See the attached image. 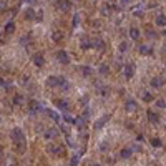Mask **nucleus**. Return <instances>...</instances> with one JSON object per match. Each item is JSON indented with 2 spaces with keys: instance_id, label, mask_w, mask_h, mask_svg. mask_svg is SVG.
<instances>
[{
  "instance_id": "obj_1",
  "label": "nucleus",
  "mask_w": 166,
  "mask_h": 166,
  "mask_svg": "<svg viewBox=\"0 0 166 166\" xmlns=\"http://www.w3.org/2000/svg\"><path fill=\"white\" fill-rule=\"evenodd\" d=\"M10 136H12V140L15 141V143H19V141H25V138H23V131L20 128H13L12 133H10Z\"/></svg>"
},
{
  "instance_id": "obj_2",
  "label": "nucleus",
  "mask_w": 166,
  "mask_h": 166,
  "mask_svg": "<svg viewBox=\"0 0 166 166\" xmlns=\"http://www.w3.org/2000/svg\"><path fill=\"white\" fill-rule=\"evenodd\" d=\"M56 60H58L60 63H63V65H68L70 63V56L65 50H60L58 53H56Z\"/></svg>"
},
{
  "instance_id": "obj_3",
  "label": "nucleus",
  "mask_w": 166,
  "mask_h": 166,
  "mask_svg": "<svg viewBox=\"0 0 166 166\" xmlns=\"http://www.w3.org/2000/svg\"><path fill=\"white\" fill-rule=\"evenodd\" d=\"M133 75H135V63H126V65H125V76H126V80L133 78Z\"/></svg>"
},
{
  "instance_id": "obj_4",
  "label": "nucleus",
  "mask_w": 166,
  "mask_h": 166,
  "mask_svg": "<svg viewBox=\"0 0 166 166\" xmlns=\"http://www.w3.org/2000/svg\"><path fill=\"white\" fill-rule=\"evenodd\" d=\"M55 105H56V108H58V110H62V111H65V113L70 110V103L66 100H56Z\"/></svg>"
},
{
  "instance_id": "obj_5",
  "label": "nucleus",
  "mask_w": 166,
  "mask_h": 166,
  "mask_svg": "<svg viewBox=\"0 0 166 166\" xmlns=\"http://www.w3.org/2000/svg\"><path fill=\"white\" fill-rule=\"evenodd\" d=\"M108 120H110V116H108V115H107V116H103V118H100V120H97V123L93 125V128H95V130H101L105 125H107Z\"/></svg>"
},
{
  "instance_id": "obj_6",
  "label": "nucleus",
  "mask_w": 166,
  "mask_h": 166,
  "mask_svg": "<svg viewBox=\"0 0 166 166\" xmlns=\"http://www.w3.org/2000/svg\"><path fill=\"white\" fill-rule=\"evenodd\" d=\"M32 60H33V63L37 66H43L45 65V58H43V55H42V53H35Z\"/></svg>"
},
{
  "instance_id": "obj_7",
  "label": "nucleus",
  "mask_w": 166,
  "mask_h": 166,
  "mask_svg": "<svg viewBox=\"0 0 166 166\" xmlns=\"http://www.w3.org/2000/svg\"><path fill=\"white\" fill-rule=\"evenodd\" d=\"M56 7H58L60 10H68L70 7H72V2H68V0H58V2H56Z\"/></svg>"
},
{
  "instance_id": "obj_8",
  "label": "nucleus",
  "mask_w": 166,
  "mask_h": 166,
  "mask_svg": "<svg viewBox=\"0 0 166 166\" xmlns=\"http://www.w3.org/2000/svg\"><path fill=\"white\" fill-rule=\"evenodd\" d=\"M85 121H86V120H85L83 116H76V118H75V123H73V125H76L80 130H83L85 126H86V123H85Z\"/></svg>"
},
{
  "instance_id": "obj_9",
  "label": "nucleus",
  "mask_w": 166,
  "mask_h": 166,
  "mask_svg": "<svg viewBox=\"0 0 166 166\" xmlns=\"http://www.w3.org/2000/svg\"><path fill=\"white\" fill-rule=\"evenodd\" d=\"M47 86H50V88L58 86V76H48L47 78Z\"/></svg>"
},
{
  "instance_id": "obj_10",
  "label": "nucleus",
  "mask_w": 166,
  "mask_h": 166,
  "mask_svg": "<svg viewBox=\"0 0 166 166\" xmlns=\"http://www.w3.org/2000/svg\"><path fill=\"white\" fill-rule=\"evenodd\" d=\"M28 107H30V113H37V111H40V108H42L40 103H38V101H35V100H32Z\"/></svg>"
},
{
  "instance_id": "obj_11",
  "label": "nucleus",
  "mask_w": 166,
  "mask_h": 166,
  "mask_svg": "<svg viewBox=\"0 0 166 166\" xmlns=\"http://www.w3.org/2000/svg\"><path fill=\"white\" fill-rule=\"evenodd\" d=\"M148 120H150V123H153V125H156L158 121H160V116L156 115L154 111H148Z\"/></svg>"
},
{
  "instance_id": "obj_12",
  "label": "nucleus",
  "mask_w": 166,
  "mask_h": 166,
  "mask_svg": "<svg viewBox=\"0 0 166 166\" xmlns=\"http://www.w3.org/2000/svg\"><path fill=\"white\" fill-rule=\"evenodd\" d=\"M62 38H63V33L60 30H53V32H52V40H53V42H60Z\"/></svg>"
},
{
  "instance_id": "obj_13",
  "label": "nucleus",
  "mask_w": 166,
  "mask_h": 166,
  "mask_svg": "<svg viewBox=\"0 0 166 166\" xmlns=\"http://www.w3.org/2000/svg\"><path fill=\"white\" fill-rule=\"evenodd\" d=\"M43 136H45V138H47V140H50V138H55V136H56V130H55V128H50V130H47V131L43 133Z\"/></svg>"
},
{
  "instance_id": "obj_14",
  "label": "nucleus",
  "mask_w": 166,
  "mask_h": 166,
  "mask_svg": "<svg viewBox=\"0 0 166 166\" xmlns=\"http://www.w3.org/2000/svg\"><path fill=\"white\" fill-rule=\"evenodd\" d=\"M93 47L98 48V50H105V42L101 40V38H97V40H95V43H93Z\"/></svg>"
},
{
  "instance_id": "obj_15",
  "label": "nucleus",
  "mask_w": 166,
  "mask_h": 166,
  "mask_svg": "<svg viewBox=\"0 0 166 166\" xmlns=\"http://www.w3.org/2000/svg\"><path fill=\"white\" fill-rule=\"evenodd\" d=\"M156 25L158 27H164L166 25V15H158L156 17Z\"/></svg>"
},
{
  "instance_id": "obj_16",
  "label": "nucleus",
  "mask_w": 166,
  "mask_h": 166,
  "mask_svg": "<svg viewBox=\"0 0 166 166\" xmlns=\"http://www.w3.org/2000/svg\"><path fill=\"white\" fill-rule=\"evenodd\" d=\"M131 153H133V151L130 150V148H123V150H121V153H120V154H121V158H125V160H128V158L131 156Z\"/></svg>"
},
{
  "instance_id": "obj_17",
  "label": "nucleus",
  "mask_w": 166,
  "mask_h": 166,
  "mask_svg": "<svg viewBox=\"0 0 166 166\" xmlns=\"http://www.w3.org/2000/svg\"><path fill=\"white\" fill-rule=\"evenodd\" d=\"M13 32H15V23L13 22H8L5 25V33H13Z\"/></svg>"
},
{
  "instance_id": "obj_18",
  "label": "nucleus",
  "mask_w": 166,
  "mask_h": 166,
  "mask_svg": "<svg viewBox=\"0 0 166 166\" xmlns=\"http://www.w3.org/2000/svg\"><path fill=\"white\" fill-rule=\"evenodd\" d=\"M58 86L62 88V90H68V82H66L65 78H60L58 76Z\"/></svg>"
},
{
  "instance_id": "obj_19",
  "label": "nucleus",
  "mask_w": 166,
  "mask_h": 166,
  "mask_svg": "<svg viewBox=\"0 0 166 166\" xmlns=\"http://www.w3.org/2000/svg\"><path fill=\"white\" fill-rule=\"evenodd\" d=\"M130 37H131L133 40H138L140 38V30L138 28H131V30H130Z\"/></svg>"
},
{
  "instance_id": "obj_20",
  "label": "nucleus",
  "mask_w": 166,
  "mask_h": 166,
  "mask_svg": "<svg viewBox=\"0 0 166 166\" xmlns=\"http://www.w3.org/2000/svg\"><path fill=\"white\" fill-rule=\"evenodd\" d=\"M140 52H141L143 55H151V53H153V50H151L150 47H146V45H141V47H140Z\"/></svg>"
},
{
  "instance_id": "obj_21",
  "label": "nucleus",
  "mask_w": 166,
  "mask_h": 166,
  "mask_svg": "<svg viewBox=\"0 0 166 166\" xmlns=\"http://www.w3.org/2000/svg\"><path fill=\"white\" fill-rule=\"evenodd\" d=\"M126 110H128V111H135L136 110V103L133 100H128V101H126Z\"/></svg>"
},
{
  "instance_id": "obj_22",
  "label": "nucleus",
  "mask_w": 166,
  "mask_h": 166,
  "mask_svg": "<svg viewBox=\"0 0 166 166\" xmlns=\"http://www.w3.org/2000/svg\"><path fill=\"white\" fill-rule=\"evenodd\" d=\"M91 47H93V42H91V40H83L82 42V48H83V50H88V48H91Z\"/></svg>"
},
{
  "instance_id": "obj_23",
  "label": "nucleus",
  "mask_w": 166,
  "mask_h": 166,
  "mask_svg": "<svg viewBox=\"0 0 166 166\" xmlns=\"http://www.w3.org/2000/svg\"><path fill=\"white\" fill-rule=\"evenodd\" d=\"M25 19L27 20H32V19H35V12L32 8H28V10H25Z\"/></svg>"
},
{
  "instance_id": "obj_24",
  "label": "nucleus",
  "mask_w": 166,
  "mask_h": 166,
  "mask_svg": "<svg viewBox=\"0 0 166 166\" xmlns=\"http://www.w3.org/2000/svg\"><path fill=\"white\" fill-rule=\"evenodd\" d=\"M47 151H48V153H52V154H56V153H58V148H56L55 144H48Z\"/></svg>"
},
{
  "instance_id": "obj_25",
  "label": "nucleus",
  "mask_w": 166,
  "mask_h": 166,
  "mask_svg": "<svg viewBox=\"0 0 166 166\" xmlns=\"http://www.w3.org/2000/svg\"><path fill=\"white\" fill-rule=\"evenodd\" d=\"M82 73H83L85 76H90L91 73H93V70H91L90 66H82Z\"/></svg>"
},
{
  "instance_id": "obj_26",
  "label": "nucleus",
  "mask_w": 166,
  "mask_h": 166,
  "mask_svg": "<svg viewBox=\"0 0 166 166\" xmlns=\"http://www.w3.org/2000/svg\"><path fill=\"white\" fill-rule=\"evenodd\" d=\"M63 121H66L68 125H73V123H75V118H72L70 115H63Z\"/></svg>"
},
{
  "instance_id": "obj_27",
  "label": "nucleus",
  "mask_w": 166,
  "mask_h": 166,
  "mask_svg": "<svg viewBox=\"0 0 166 166\" xmlns=\"http://www.w3.org/2000/svg\"><path fill=\"white\" fill-rule=\"evenodd\" d=\"M143 100L144 101H153V95H151L150 91H144V93H143Z\"/></svg>"
},
{
  "instance_id": "obj_28",
  "label": "nucleus",
  "mask_w": 166,
  "mask_h": 166,
  "mask_svg": "<svg viewBox=\"0 0 166 166\" xmlns=\"http://www.w3.org/2000/svg\"><path fill=\"white\" fill-rule=\"evenodd\" d=\"M108 65H100V70H98V72L101 73V75H108Z\"/></svg>"
},
{
  "instance_id": "obj_29",
  "label": "nucleus",
  "mask_w": 166,
  "mask_h": 166,
  "mask_svg": "<svg viewBox=\"0 0 166 166\" xmlns=\"http://www.w3.org/2000/svg\"><path fill=\"white\" fill-rule=\"evenodd\" d=\"M151 86H154V88L161 86V78H153L151 80Z\"/></svg>"
},
{
  "instance_id": "obj_30",
  "label": "nucleus",
  "mask_w": 166,
  "mask_h": 166,
  "mask_svg": "<svg viewBox=\"0 0 166 166\" xmlns=\"http://www.w3.org/2000/svg\"><path fill=\"white\" fill-rule=\"evenodd\" d=\"M151 144H153L154 148H160L161 146V140L160 138H153V140H151Z\"/></svg>"
},
{
  "instance_id": "obj_31",
  "label": "nucleus",
  "mask_w": 166,
  "mask_h": 166,
  "mask_svg": "<svg viewBox=\"0 0 166 166\" xmlns=\"http://www.w3.org/2000/svg\"><path fill=\"white\" fill-rule=\"evenodd\" d=\"M118 48H120V52H126V50H128V43H126V42H121Z\"/></svg>"
},
{
  "instance_id": "obj_32",
  "label": "nucleus",
  "mask_w": 166,
  "mask_h": 166,
  "mask_svg": "<svg viewBox=\"0 0 166 166\" xmlns=\"http://www.w3.org/2000/svg\"><path fill=\"white\" fill-rule=\"evenodd\" d=\"M47 113H48V116H50V118H53V120H55V121H60V118H58V115H56V113L50 111V110H48Z\"/></svg>"
},
{
  "instance_id": "obj_33",
  "label": "nucleus",
  "mask_w": 166,
  "mask_h": 166,
  "mask_svg": "<svg viewBox=\"0 0 166 166\" xmlns=\"http://www.w3.org/2000/svg\"><path fill=\"white\" fill-rule=\"evenodd\" d=\"M156 107L158 108H166V101L164 100H156Z\"/></svg>"
},
{
  "instance_id": "obj_34",
  "label": "nucleus",
  "mask_w": 166,
  "mask_h": 166,
  "mask_svg": "<svg viewBox=\"0 0 166 166\" xmlns=\"http://www.w3.org/2000/svg\"><path fill=\"white\" fill-rule=\"evenodd\" d=\"M13 101H15V105H22L23 98L20 97V95H15V98H13Z\"/></svg>"
},
{
  "instance_id": "obj_35",
  "label": "nucleus",
  "mask_w": 166,
  "mask_h": 166,
  "mask_svg": "<svg viewBox=\"0 0 166 166\" xmlns=\"http://www.w3.org/2000/svg\"><path fill=\"white\" fill-rule=\"evenodd\" d=\"M76 164H78V156L75 154V156H72V161H70V166H76Z\"/></svg>"
},
{
  "instance_id": "obj_36",
  "label": "nucleus",
  "mask_w": 166,
  "mask_h": 166,
  "mask_svg": "<svg viewBox=\"0 0 166 166\" xmlns=\"http://www.w3.org/2000/svg\"><path fill=\"white\" fill-rule=\"evenodd\" d=\"M43 13H42V10H38V13H35V19H37V22H42V19H43Z\"/></svg>"
},
{
  "instance_id": "obj_37",
  "label": "nucleus",
  "mask_w": 166,
  "mask_h": 166,
  "mask_svg": "<svg viewBox=\"0 0 166 166\" xmlns=\"http://www.w3.org/2000/svg\"><path fill=\"white\" fill-rule=\"evenodd\" d=\"M78 22H80V17H78V15H75V17H73L72 25H73V27H76V25H78Z\"/></svg>"
},
{
  "instance_id": "obj_38",
  "label": "nucleus",
  "mask_w": 166,
  "mask_h": 166,
  "mask_svg": "<svg viewBox=\"0 0 166 166\" xmlns=\"http://www.w3.org/2000/svg\"><path fill=\"white\" fill-rule=\"evenodd\" d=\"M5 8V2H0V10H3Z\"/></svg>"
},
{
  "instance_id": "obj_39",
  "label": "nucleus",
  "mask_w": 166,
  "mask_h": 166,
  "mask_svg": "<svg viewBox=\"0 0 166 166\" xmlns=\"http://www.w3.org/2000/svg\"><path fill=\"white\" fill-rule=\"evenodd\" d=\"M161 35H164V37H166V30H163V32H161Z\"/></svg>"
},
{
  "instance_id": "obj_40",
  "label": "nucleus",
  "mask_w": 166,
  "mask_h": 166,
  "mask_svg": "<svg viewBox=\"0 0 166 166\" xmlns=\"http://www.w3.org/2000/svg\"><path fill=\"white\" fill-rule=\"evenodd\" d=\"M163 52H164V53H166V45H164V48H163Z\"/></svg>"
},
{
  "instance_id": "obj_41",
  "label": "nucleus",
  "mask_w": 166,
  "mask_h": 166,
  "mask_svg": "<svg viewBox=\"0 0 166 166\" xmlns=\"http://www.w3.org/2000/svg\"><path fill=\"white\" fill-rule=\"evenodd\" d=\"M93 166H101V164H93Z\"/></svg>"
}]
</instances>
